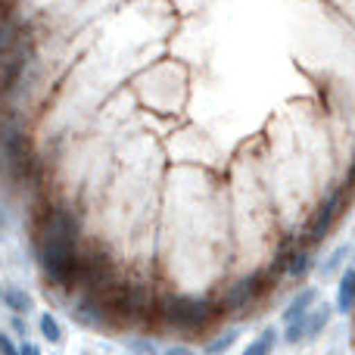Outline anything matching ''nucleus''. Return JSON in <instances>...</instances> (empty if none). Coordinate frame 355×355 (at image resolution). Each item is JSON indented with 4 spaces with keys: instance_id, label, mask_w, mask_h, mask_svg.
Wrapping results in <instances>:
<instances>
[{
    "instance_id": "obj_9",
    "label": "nucleus",
    "mask_w": 355,
    "mask_h": 355,
    "mask_svg": "<svg viewBox=\"0 0 355 355\" xmlns=\"http://www.w3.org/2000/svg\"><path fill=\"white\" fill-rule=\"evenodd\" d=\"M0 302H3L6 309H10L12 315H19V318H25V315L35 309V300H31L28 290L22 287H3V296H0Z\"/></svg>"
},
{
    "instance_id": "obj_17",
    "label": "nucleus",
    "mask_w": 355,
    "mask_h": 355,
    "mask_svg": "<svg viewBox=\"0 0 355 355\" xmlns=\"http://www.w3.org/2000/svg\"><path fill=\"white\" fill-rule=\"evenodd\" d=\"M19 355H44V352H41V346H35L31 340H22V343H19Z\"/></svg>"
},
{
    "instance_id": "obj_14",
    "label": "nucleus",
    "mask_w": 355,
    "mask_h": 355,
    "mask_svg": "<svg viewBox=\"0 0 355 355\" xmlns=\"http://www.w3.org/2000/svg\"><path fill=\"white\" fill-rule=\"evenodd\" d=\"M231 343H234V334H225V337L212 340V343L206 346V352H209V355H221V352H225V349H227V346H231Z\"/></svg>"
},
{
    "instance_id": "obj_3",
    "label": "nucleus",
    "mask_w": 355,
    "mask_h": 355,
    "mask_svg": "<svg viewBox=\"0 0 355 355\" xmlns=\"http://www.w3.org/2000/svg\"><path fill=\"white\" fill-rule=\"evenodd\" d=\"M343 196H346V187H334L331 193L324 196V202L318 206V212H315L312 225H309V231H306V243H318L334 227V221H337V215H340V206H343Z\"/></svg>"
},
{
    "instance_id": "obj_4",
    "label": "nucleus",
    "mask_w": 355,
    "mask_h": 355,
    "mask_svg": "<svg viewBox=\"0 0 355 355\" xmlns=\"http://www.w3.org/2000/svg\"><path fill=\"white\" fill-rule=\"evenodd\" d=\"M37 240H78V218L69 209H50L41 218Z\"/></svg>"
},
{
    "instance_id": "obj_5",
    "label": "nucleus",
    "mask_w": 355,
    "mask_h": 355,
    "mask_svg": "<svg viewBox=\"0 0 355 355\" xmlns=\"http://www.w3.org/2000/svg\"><path fill=\"white\" fill-rule=\"evenodd\" d=\"M259 284H262V275H252V277H243V281L231 284V287L225 290V300L218 302V309L221 312H243V309H250L252 300L262 293Z\"/></svg>"
},
{
    "instance_id": "obj_18",
    "label": "nucleus",
    "mask_w": 355,
    "mask_h": 355,
    "mask_svg": "<svg viewBox=\"0 0 355 355\" xmlns=\"http://www.w3.org/2000/svg\"><path fill=\"white\" fill-rule=\"evenodd\" d=\"M10 327H12V331H16V334H19V337H25V334H28V331H25V321H22V318H19V315H12Z\"/></svg>"
},
{
    "instance_id": "obj_16",
    "label": "nucleus",
    "mask_w": 355,
    "mask_h": 355,
    "mask_svg": "<svg viewBox=\"0 0 355 355\" xmlns=\"http://www.w3.org/2000/svg\"><path fill=\"white\" fill-rule=\"evenodd\" d=\"M346 252H349V246H340V250L334 252L331 259H327V268H324V275H334V268H337V265L346 259Z\"/></svg>"
},
{
    "instance_id": "obj_12",
    "label": "nucleus",
    "mask_w": 355,
    "mask_h": 355,
    "mask_svg": "<svg viewBox=\"0 0 355 355\" xmlns=\"http://www.w3.org/2000/svg\"><path fill=\"white\" fill-rule=\"evenodd\" d=\"M275 346H277V331L275 327H265V331L259 334V337L252 340V343L246 346L240 355H271L275 352Z\"/></svg>"
},
{
    "instance_id": "obj_7",
    "label": "nucleus",
    "mask_w": 355,
    "mask_h": 355,
    "mask_svg": "<svg viewBox=\"0 0 355 355\" xmlns=\"http://www.w3.org/2000/svg\"><path fill=\"white\" fill-rule=\"evenodd\" d=\"M318 306V290L309 287V290H300V293L290 300V306L284 309V324H293V321H302L309 315V309Z\"/></svg>"
},
{
    "instance_id": "obj_19",
    "label": "nucleus",
    "mask_w": 355,
    "mask_h": 355,
    "mask_svg": "<svg viewBox=\"0 0 355 355\" xmlns=\"http://www.w3.org/2000/svg\"><path fill=\"white\" fill-rule=\"evenodd\" d=\"M162 355H196L193 349H187V346H168Z\"/></svg>"
},
{
    "instance_id": "obj_21",
    "label": "nucleus",
    "mask_w": 355,
    "mask_h": 355,
    "mask_svg": "<svg viewBox=\"0 0 355 355\" xmlns=\"http://www.w3.org/2000/svg\"><path fill=\"white\" fill-rule=\"evenodd\" d=\"M0 296H3V284H0Z\"/></svg>"
},
{
    "instance_id": "obj_2",
    "label": "nucleus",
    "mask_w": 355,
    "mask_h": 355,
    "mask_svg": "<svg viewBox=\"0 0 355 355\" xmlns=\"http://www.w3.org/2000/svg\"><path fill=\"white\" fill-rule=\"evenodd\" d=\"M37 262L50 281L69 287L78 277V240H37Z\"/></svg>"
},
{
    "instance_id": "obj_13",
    "label": "nucleus",
    "mask_w": 355,
    "mask_h": 355,
    "mask_svg": "<svg viewBox=\"0 0 355 355\" xmlns=\"http://www.w3.org/2000/svg\"><path fill=\"white\" fill-rule=\"evenodd\" d=\"M309 268H312V256H309V250L290 252L287 265H284V271H287L290 277H302V275H309Z\"/></svg>"
},
{
    "instance_id": "obj_15",
    "label": "nucleus",
    "mask_w": 355,
    "mask_h": 355,
    "mask_svg": "<svg viewBox=\"0 0 355 355\" xmlns=\"http://www.w3.org/2000/svg\"><path fill=\"white\" fill-rule=\"evenodd\" d=\"M0 355H19V343L6 331H0Z\"/></svg>"
},
{
    "instance_id": "obj_8",
    "label": "nucleus",
    "mask_w": 355,
    "mask_h": 355,
    "mask_svg": "<svg viewBox=\"0 0 355 355\" xmlns=\"http://www.w3.org/2000/svg\"><path fill=\"white\" fill-rule=\"evenodd\" d=\"M337 312L340 315H349L355 309V265H349V268L340 275V287H337Z\"/></svg>"
},
{
    "instance_id": "obj_10",
    "label": "nucleus",
    "mask_w": 355,
    "mask_h": 355,
    "mask_svg": "<svg viewBox=\"0 0 355 355\" xmlns=\"http://www.w3.org/2000/svg\"><path fill=\"white\" fill-rule=\"evenodd\" d=\"M331 318H334V309H331V306H315V309H309L306 321H302L306 340H315V337H318V334L324 331L327 324H331Z\"/></svg>"
},
{
    "instance_id": "obj_6",
    "label": "nucleus",
    "mask_w": 355,
    "mask_h": 355,
    "mask_svg": "<svg viewBox=\"0 0 355 355\" xmlns=\"http://www.w3.org/2000/svg\"><path fill=\"white\" fill-rule=\"evenodd\" d=\"M75 321L85 324V327H94V331H103V327L110 324V321H106L103 306H100V300L97 296H91V293H85L78 302H75Z\"/></svg>"
},
{
    "instance_id": "obj_1",
    "label": "nucleus",
    "mask_w": 355,
    "mask_h": 355,
    "mask_svg": "<svg viewBox=\"0 0 355 355\" xmlns=\"http://www.w3.org/2000/svg\"><path fill=\"white\" fill-rule=\"evenodd\" d=\"M162 321L175 331H206L215 318L221 315L218 302L212 300H200V296H166L159 306Z\"/></svg>"
},
{
    "instance_id": "obj_20",
    "label": "nucleus",
    "mask_w": 355,
    "mask_h": 355,
    "mask_svg": "<svg viewBox=\"0 0 355 355\" xmlns=\"http://www.w3.org/2000/svg\"><path fill=\"white\" fill-rule=\"evenodd\" d=\"M0 231H6V215H3V209H0Z\"/></svg>"
},
{
    "instance_id": "obj_11",
    "label": "nucleus",
    "mask_w": 355,
    "mask_h": 355,
    "mask_svg": "<svg viewBox=\"0 0 355 355\" xmlns=\"http://www.w3.org/2000/svg\"><path fill=\"white\" fill-rule=\"evenodd\" d=\"M37 331H41V340H47V343H53V346L62 343V324L56 321L53 312H41V315H37Z\"/></svg>"
}]
</instances>
